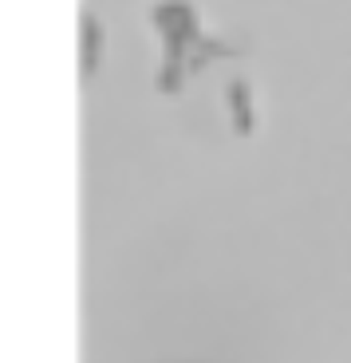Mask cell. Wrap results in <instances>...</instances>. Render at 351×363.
Wrapping results in <instances>:
<instances>
[{
    "instance_id": "1",
    "label": "cell",
    "mask_w": 351,
    "mask_h": 363,
    "mask_svg": "<svg viewBox=\"0 0 351 363\" xmlns=\"http://www.w3.org/2000/svg\"><path fill=\"white\" fill-rule=\"evenodd\" d=\"M154 20H158V28L166 32V44H170V52H166L162 91H178L182 83H186L189 67H198L201 55H194V48H201V52H209V55H229V48L209 44V40L198 36L194 12H189L182 0H166V4H158V9H154Z\"/></svg>"
}]
</instances>
